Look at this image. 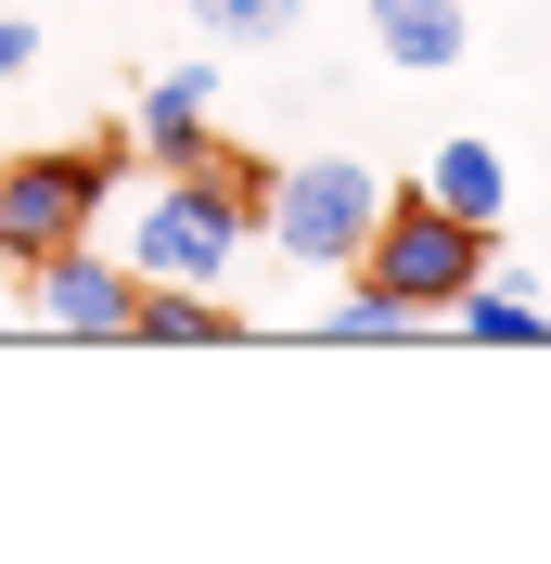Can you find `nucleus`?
Here are the masks:
<instances>
[{"label":"nucleus","mask_w":551,"mask_h":564,"mask_svg":"<svg viewBox=\"0 0 551 564\" xmlns=\"http://www.w3.org/2000/svg\"><path fill=\"white\" fill-rule=\"evenodd\" d=\"M487 270V231L475 218H449V206H423V193H398L385 206V231L359 245V282H385L398 308H423V321H449V295Z\"/></svg>","instance_id":"3"},{"label":"nucleus","mask_w":551,"mask_h":564,"mask_svg":"<svg viewBox=\"0 0 551 564\" xmlns=\"http://www.w3.org/2000/svg\"><path fill=\"white\" fill-rule=\"evenodd\" d=\"M372 13V52L411 77H462L475 65V0H359Z\"/></svg>","instance_id":"5"},{"label":"nucleus","mask_w":551,"mask_h":564,"mask_svg":"<svg viewBox=\"0 0 551 564\" xmlns=\"http://www.w3.org/2000/svg\"><path fill=\"white\" fill-rule=\"evenodd\" d=\"M321 334H346V347H398V334H423V308H398L385 282H359V270H346V295L321 308Z\"/></svg>","instance_id":"11"},{"label":"nucleus","mask_w":551,"mask_h":564,"mask_svg":"<svg viewBox=\"0 0 551 564\" xmlns=\"http://www.w3.org/2000/svg\"><path fill=\"white\" fill-rule=\"evenodd\" d=\"M206 116H218V65H168L129 104V154L141 167H193V154H206Z\"/></svg>","instance_id":"6"},{"label":"nucleus","mask_w":551,"mask_h":564,"mask_svg":"<svg viewBox=\"0 0 551 564\" xmlns=\"http://www.w3.org/2000/svg\"><path fill=\"white\" fill-rule=\"evenodd\" d=\"M180 13H193L218 52H282V39L309 26V0H180Z\"/></svg>","instance_id":"10"},{"label":"nucleus","mask_w":551,"mask_h":564,"mask_svg":"<svg viewBox=\"0 0 551 564\" xmlns=\"http://www.w3.org/2000/svg\"><path fill=\"white\" fill-rule=\"evenodd\" d=\"M385 206H398V167H372V154H295V167H270V193H257V231H270L295 270H359V245L385 231Z\"/></svg>","instance_id":"1"},{"label":"nucleus","mask_w":551,"mask_h":564,"mask_svg":"<svg viewBox=\"0 0 551 564\" xmlns=\"http://www.w3.org/2000/svg\"><path fill=\"white\" fill-rule=\"evenodd\" d=\"M423 206H449V218H475V231H500L514 218V154L487 129H449L436 154H423Z\"/></svg>","instance_id":"7"},{"label":"nucleus","mask_w":551,"mask_h":564,"mask_svg":"<svg viewBox=\"0 0 551 564\" xmlns=\"http://www.w3.org/2000/svg\"><path fill=\"white\" fill-rule=\"evenodd\" d=\"M13 77H39V26H26V0L0 13V90H13Z\"/></svg>","instance_id":"12"},{"label":"nucleus","mask_w":551,"mask_h":564,"mask_svg":"<svg viewBox=\"0 0 551 564\" xmlns=\"http://www.w3.org/2000/svg\"><path fill=\"white\" fill-rule=\"evenodd\" d=\"M0 13H13V0H0Z\"/></svg>","instance_id":"14"},{"label":"nucleus","mask_w":551,"mask_h":564,"mask_svg":"<svg viewBox=\"0 0 551 564\" xmlns=\"http://www.w3.org/2000/svg\"><path fill=\"white\" fill-rule=\"evenodd\" d=\"M116 206V141H39V154H0V270H39V257L90 245Z\"/></svg>","instance_id":"2"},{"label":"nucleus","mask_w":551,"mask_h":564,"mask_svg":"<svg viewBox=\"0 0 551 564\" xmlns=\"http://www.w3.org/2000/svg\"><path fill=\"white\" fill-rule=\"evenodd\" d=\"M0 334H13V282H0Z\"/></svg>","instance_id":"13"},{"label":"nucleus","mask_w":551,"mask_h":564,"mask_svg":"<svg viewBox=\"0 0 551 564\" xmlns=\"http://www.w3.org/2000/svg\"><path fill=\"white\" fill-rule=\"evenodd\" d=\"M206 334H231L218 282H141V308H129V347H206Z\"/></svg>","instance_id":"8"},{"label":"nucleus","mask_w":551,"mask_h":564,"mask_svg":"<svg viewBox=\"0 0 551 564\" xmlns=\"http://www.w3.org/2000/svg\"><path fill=\"white\" fill-rule=\"evenodd\" d=\"M449 321H462V334H487V347H539V334H551V308L526 295V282H500V270L462 282V295H449Z\"/></svg>","instance_id":"9"},{"label":"nucleus","mask_w":551,"mask_h":564,"mask_svg":"<svg viewBox=\"0 0 551 564\" xmlns=\"http://www.w3.org/2000/svg\"><path fill=\"white\" fill-rule=\"evenodd\" d=\"M39 321L52 334H77V347H129V308H141V270H116L104 245H65V257H39L26 270Z\"/></svg>","instance_id":"4"}]
</instances>
